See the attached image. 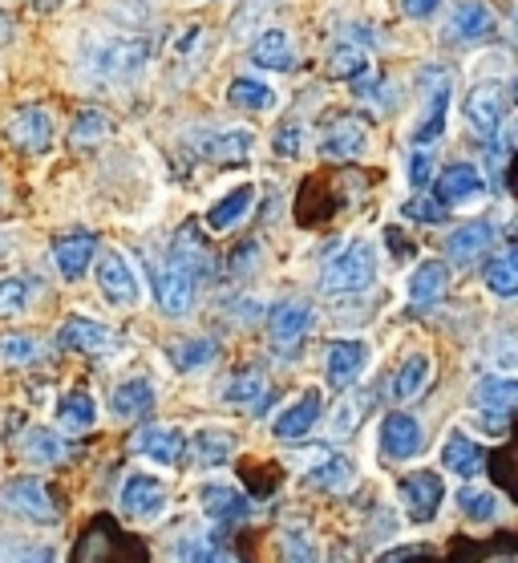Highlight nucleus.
Wrapping results in <instances>:
<instances>
[{
    "mask_svg": "<svg viewBox=\"0 0 518 563\" xmlns=\"http://www.w3.org/2000/svg\"><path fill=\"white\" fill-rule=\"evenodd\" d=\"M151 65V45L139 37H98L81 49V69L101 86H130Z\"/></svg>",
    "mask_w": 518,
    "mask_h": 563,
    "instance_id": "1",
    "label": "nucleus"
},
{
    "mask_svg": "<svg viewBox=\"0 0 518 563\" xmlns=\"http://www.w3.org/2000/svg\"><path fill=\"white\" fill-rule=\"evenodd\" d=\"M377 280V247L368 240H353L341 256H332L320 272V288L324 292H365Z\"/></svg>",
    "mask_w": 518,
    "mask_h": 563,
    "instance_id": "2",
    "label": "nucleus"
},
{
    "mask_svg": "<svg viewBox=\"0 0 518 563\" xmlns=\"http://www.w3.org/2000/svg\"><path fill=\"white\" fill-rule=\"evenodd\" d=\"M0 511L16 515V519H33V523H53L57 519V503H53L49 487L41 478L21 474V478H9L0 487Z\"/></svg>",
    "mask_w": 518,
    "mask_h": 563,
    "instance_id": "3",
    "label": "nucleus"
},
{
    "mask_svg": "<svg viewBox=\"0 0 518 563\" xmlns=\"http://www.w3.org/2000/svg\"><path fill=\"white\" fill-rule=\"evenodd\" d=\"M98 288L114 308H134L142 296L139 272H134V264H130L122 252H114V247H106L98 256Z\"/></svg>",
    "mask_w": 518,
    "mask_h": 563,
    "instance_id": "4",
    "label": "nucleus"
},
{
    "mask_svg": "<svg viewBox=\"0 0 518 563\" xmlns=\"http://www.w3.org/2000/svg\"><path fill=\"white\" fill-rule=\"evenodd\" d=\"M397 499H401L405 515H409L414 523H430L433 515L442 511L445 487L433 471H414L397 483Z\"/></svg>",
    "mask_w": 518,
    "mask_h": 563,
    "instance_id": "5",
    "label": "nucleus"
},
{
    "mask_svg": "<svg viewBox=\"0 0 518 563\" xmlns=\"http://www.w3.org/2000/svg\"><path fill=\"white\" fill-rule=\"evenodd\" d=\"M118 507L134 523H154L166 511V487L154 474H126V483L118 490Z\"/></svg>",
    "mask_w": 518,
    "mask_h": 563,
    "instance_id": "6",
    "label": "nucleus"
},
{
    "mask_svg": "<svg viewBox=\"0 0 518 563\" xmlns=\"http://www.w3.org/2000/svg\"><path fill=\"white\" fill-rule=\"evenodd\" d=\"M421 90H426V118L418 122V130H414V142L418 146H430V142H438L445 134V110H450V98H454V90H450V77L433 65V69H426V77H421Z\"/></svg>",
    "mask_w": 518,
    "mask_h": 563,
    "instance_id": "7",
    "label": "nucleus"
},
{
    "mask_svg": "<svg viewBox=\"0 0 518 563\" xmlns=\"http://www.w3.org/2000/svg\"><path fill=\"white\" fill-rule=\"evenodd\" d=\"M506 118V86L503 81H486V86H474L466 98V126L478 134L482 142H491L498 130H503Z\"/></svg>",
    "mask_w": 518,
    "mask_h": 563,
    "instance_id": "8",
    "label": "nucleus"
},
{
    "mask_svg": "<svg viewBox=\"0 0 518 563\" xmlns=\"http://www.w3.org/2000/svg\"><path fill=\"white\" fill-rule=\"evenodd\" d=\"M312 333V308L304 300H284V305L272 308L267 317V336L279 353H296L304 345V336Z\"/></svg>",
    "mask_w": 518,
    "mask_h": 563,
    "instance_id": "9",
    "label": "nucleus"
},
{
    "mask_svg": "<svg viewBox=\"0 0 518 563\" xmlns=\"http://www.w3.org/2000/svg\"><path fill=\"white\" fill-rule=\"evenodd\" d=\"M4 134H9V142H13L16 151L45 154L53 146V118L45 114L41 106H21V110L9 118Z\"/></svg>",
    "mask_w": 518,
    "mask_h": 563,
    "instance_id": "10",
    "label": "nucleus"
},
{
    "mask_svg": "<svg viewBox=\"0 0 518 563\" xmlns=\"http://www.w3.org/2000/svg\"><path fill=\"white\" fill-rule=\"evenodd\" d=\"M368 365V345L365 341H332L324 353V377L332 389H349L361 382V373Z\"/></svg>",
    "mask_w": 518,
    "mask_h": 563,
    "instance_id": "11",
    "label": "nucleus"
},
{
    "mask_svg": "<svg viewBox=\"0 0 518 563\" xmlns=\"http://www.w3.org/2000/svg\"><path fill=\"white\" fill-rule=\"evenodd\" d=\"M195 288H199V280L183 264L166 260V268L158 272V308H163V317H187L190 305H195Z\"/></svg>",
    "mask_w": 518,
    "mask_h": 563,
    "instance_id": "12",
    "label": "nucleus"
},
{
    "mask_svg": "<svg viewBox=\"0 0 518 563\" xmlns=\"http://www.w3.org/2000/svg\"><path fill=\"white\" fill-rule=\"evenodd\" d=\"M199 503L216 527H235L240 519L252 515V503L243 499V490L231 487V483H207V487L199 490Z\"/></svg>",
    "mask_w": 518,
    "mask_h": 563,
    "instance_id": "13",
    "label": "nucleus"
},
{
    "mask_svg": "<svg viewBox=\"0 0 518 563\" xmlns=\"http://www.w3.org/2000/svg\"><path fill=\"white\" fill-rule=\"evenodd\" d=\"M426 446V434H421V422L418 418H409V413H385V422H381V450H385V459H414L418 450Z\"/></svg>",
    "mask_w": 518,
    "mask_h": 563,
    "instance_id": "14",
    "label": "nucleus"
},
{
    "mask_svg": "<svg viewBox=\"0 0 518 563\" xmlns=\"http://www.w3.org/2000/svg\"><path fill=\"white\" fill-rule=\"evenodd\" d=\"M515 397H518L515 377L486 373V377H478V385H474V406L494 422V434H503V422H506V413H510V406H515Z\"/></svg>",
    "mask_w": 518,
    "mask_h": 563,
    "instance_id": "15",
    "label": "nucleus"
},
{
    "mask_svg": "<svg viewBox=\"0 0 518 563\" xmlns=\"http://www.w3.org/2000/svg\"><path fill=\"white\" fill-rule=\"evenodd\" d=\"M134 450H139L142 459L158 462V466H178L183 454H187V434L178 426H146L134 438Z\"/></svg>",
    "mask_w": 518,
    "mask_h": 563,
    "instance_id": "16",
    "label": "nucleus"
},
{
    "mask_svg": "<svg viewBox=\"0 0 518 563\" xmlns=\"http://www.w3.org/2000/svg\"><path fill=\"white\" fill-rule=\"evenodd\" d=\"M93 256H98V240L89 231H69L62 240H53V264H57V272H62L65 280L86 276Z\"/></svg>",
    "mask_w": 518,
    "mask_h": 563,
    "instance_id": "17",
    "label": "nucleus"
},
{
    "mask_svg": "<svg viewBox=\"0 0 518 563\" xmlns=\"http://www.w3.org/2000/svg\"><path fill=\"white\" fill-rule=\"evenodd\" d=\"M368 146V126L356 114H344L337 122H329L324 139H320V151L329 158H361Z\"/></svg>",
    "mask_w": 518,
    "mask_h": 563,
    "instance_id": "18",
    "label": "nucleus"
},
{
    "mask_svg": "<svg viewBox=\"0 0 518 563\" xmlns=\"http://www.w3.org/2000/svg\"><path fill=\"white\" fill-rule=\"evenodd\" d=\"M57 345L74 349V353H106V349L114 345V333H110L106 324H98V320L69 317V320H62V329H57Z\"/></svg>",
    "mask_w": 518,
    "mask_h": 563,
    "instance_id": "19",
    "label": "nucleus"
},
{
    "mask_svg": "<svg viewBox=\"0 0 518 563\" xmlns=\"http://www.w3.org/2000/svg\"><path fill=\"white\" fill-rule=\"evenodd\" d=\"M486 195V175H478V167H470V163H454V167H445V175L438 179V203H470V199H478Z\"/></svg>",
    "mask_w": 518,
    "mask_h": 563,
    "instance_id": "20",
    "label": "nucleus"
},
{
    "mask_svg": "<svg viewBox=\"0 0 518 563\" xmlns=\"http://www.w3.org/2000/svg\"><path fill=\"white\" fill-rule=\"evenodd\" d=\"M445 288H450V268H445L442 260H421L418 268H414V276H409V300L421 312L438 305L445 296Z\"/></svg>",
    "mask_w": 518,
    "mask_h": 563,
    "instance_id": "21",
    "label": "nucleus"
},
{
    "mask_svg": "<svg viewBox=\"0 0 518 563\" xmlns=\"http://www.w3.org/2000/svg\"><path fill=\"white\" fill-rule=\"evenodd\" d=\"M252 130H211L195 142V151L202 158H216V163H243L252 154Z\"/></svg>",
    "mask_w": 518,
    "mask_h": 563,
    "instance_id": "22",
    "label": "nucleus"
},
{
    "mask_svg": "<svg viewBox=\"0 0 518 563\" xmlns=\"http://www.w3.org/2000/svg\"><path fill=\"white\" fill-rule=\"evenodd\" d=\"M260 69H276V74H288L291 65H296V45H291L288 33H279V29H267L260 37L252 41V49H247Z\"/></svg>",
    "mask_w": 518,
    "mask_h": 563,
    "instance_id": "23",
    "label": "nucleus"
},
{
    "mask_svg": "<svg viewBox=\"0 0 518 563\" xmlns=\"http://www.w3.org/2000/svg\"><path fill=\"white\" fill-rule=\"evenodd\" d=\"M494 9L486 4V0H462L454 9V16H450V33L462 41H486L494 37Z\"/></svg>",
    "mask_w": 518,
    "mask_h": 563,
    "instance_id": "24",
    "label": "nucleus"
},
{
    "mask_svg": "<svg viewBox=\"0 0 518 563\" xmlns=\"http://www.w3.org/2000/svg\"><path fill=\"white\" fill-rule=\"evenodd\" d=\"M235 450H240V438L231 434V430H199L195 442H190V462H195L199 471H216V466H223Z\"/></svg>",
    "mask_w": 518,
    "mask_h": 563,
    "instance_id": "25",
    "label": "nucleus"
},
{
    "mask_svg": "<svg viewBox=\"0 0 518 563\" xmlns=\"http://www.w3.org/2000/svg\"><path fill=\"white\" fill-rule=\"evenodd\" d=\"M317 418H320V394L317 389H308L300 401H291L288 410L279 413L272 430H276V438H284V442H296V438H304L312 426H317Z\"/></svg>",
    "mask_w": 518,
    "mask_h": 563,
    "instance_id": "26",
    "label": "nucleus"
},
{
    "mask_svg": "<svg viewBox=\"0 0 518 563\" xmlns=\"http://www.w3.org/2000/svg\"><path fill=\"white\" fill-rule=\"evenodd\" d=\"M491 244H494V228L486 223V219L466 223V228H454L450 235H445V252H450V260H458V264L478 260Z\"/></svg>",
    "mask_w": 518,
    "mask_h": 563,
    "instance_id": "27",
    "label": "nucleus"
},
{
    "mask_svg": "<svg viewBox=\"0 0 518 563\" xmlns=\"http://www.w3.org/2000/svg\"><path fill=\"white\" fill-rule=\"evenodd\" d=\"M21 454H25V462H33V466H57V462L69 459V442H65L62 434H49V430L33 426V430H25V438H21Z\"/></svg>",
    "mask_w": 518,
    "mask_h": 563,
    "instance_id": "28",
    "label": "nucleus"
},
{
    "mask_svg": "<svg viewBox=\"0 0 518 563\" xmlns=\"http://www.w3.org/2000/svg\"><path fill=\"white\" fill-rule=\"evenodd\" d=\"M255 203V187L252 183H243V187H235V191H228L223 199H216V207L207 211V223L216 231H231V228H240L243 216L252 211Z\"/></svg>",
    "mask_w": 518,
    "mask_h": 563,
    "instance_id": "29",
    "label": "nucleus"
},
{
    "mask_svg": "<svg viewBox=\"0 0 518 563\" xmlns=\"http://www.w3.org/2000/svg\"><path fill=\"white\" fill-rule=\"evenodd\" d=\"M228 102L235 110H255V114H267V110H276V90L260 81V77H235L228 86Z\"/></svg>",
    "mask_w": 518,
    "mask_h": 563,
    "instance_id": "30",
    "label": "nucleus"
},
{
    "mask_svg": "<svg viewBox=\"0 0 518 563\" xmlns=\"http://www.w3.org/2000/svg\"><path fill=\"white\" fill-rule=\"evenodd\" d=\"M332 74L349 77L353 86L361 77H368V45L361 41V33H349V37L337 41V49H332Z\"/></svg>",
    "mask_w": 518,
    "mask_h": 563,
    "instance_id": "31",
    "label": "nucleus"
},
{
    "mask_svg": "<svg viewBox=\"0 0 518 563\" xmlns=\"http://www.w3.org/2000/svg\"><path fill=\"white\" fill-rule=\"evenodd\" d=\"M442 466L450 474H458V478H474V474L482 471V450L470 442L466 434H450L442 446Z\"/></svg>",
    "mask_w": 518,
    "mask_h": 563,
    "instance_id": "32",
    "label": "nucleus"
},
{
    "mask_svg": "<svg viewBox=\"0 0 518 563\" xmlns=\"http://www.w3.org/2000/svg\"><path fill=\"white\" fill-rule=\"evenodd\" d=\"M223 397H228L231 406H252L255 413H264V406H267V377L260 369L235 373V377L228 382V389H223Z\"/></svg>",
    "mask_w": 518,
    "mask_h": 563,
    "instance_id": "33",
    "label": "nucleus"
},
{
    "mask_svg": "<svg viewBox=\"0 0 518 563\" xmlns=\"http://www.w3.org/2000/svg\"><path fill=\"white\" fill-rule=\"evenodd\" d=\"M154 410V385L146 377H134V382H122L114 389V413L118 418H142V413Z\"/></svg>",
    "mask_w": 518,
    "mask_h": 563,
    "instance_id": "34",
    "label": "nucleus"
},
{
    "mask_svg": "<svg viewBox=\"0 0 518 563\" xmlns=\"http://www.w3.org/2000/svg\"><path fill=\"white\" fill-rule=\"evenodd\" d=\"M57 422H62L65 434H86L89 426L98 422V406H93V397L89 394H65L62 406H57Z\"/></svg>",
    "mask_w": 518,
    "mask_h": 563,
    "instance_id": "35",
    "label": "nucleus"
},
{
    "mask_svg": "<svg viewBox=\"0 0 518 563\" xmlns=\"http://www.w3.org/2000/svg\"><path fill=\"white\" fill-rule=\"evenodd\" d=\"M219 357V341L216 336H190V341H178L170 349V361H175L178 373H195V369H207L211 361Z\"/></svg>",
    "mask_w": 518,
    "mask_h": 563,
    "instance_id": "36",
    "label": "nucleus"
},
{
    "mask_svg": "<svg viewBox=\"0 0 518 563\" xmlns=\"http://www.w3.org/2000/svg\"><path fill=\"white\" fill-rule=\"evenodd\" d=\"M430 369H433V361L426 357V353H414V357L397 369V377H393V397H397V401H414V397L430 385Z\"/></svg>",
    "mask_w": 518,
    "mask_h": 563,
    "instance_id": "37",
    "label": "nucleus"
},
{
    "mask_svg": "<svg viewBox=\"0 0 518 563\" xmlns=\"http://www.w3.org/2000/svg\"><path fill=\"white\" fill-rule=\"evenodd\" d=\"M279 548H284V563H320L317 539L300 523H288L279 531Z\"/></svg>",
    "mask_w": 518,
    "mask_h": 563,
    "instance_id": "38",
    "label": "nucleus"
},
{
    "mask_svg": "<svg viewBox=\"0 0 518 563\" xmlns=\"http://www.w3.org/2000/svg\"><path fill=\"white\" fill-rule=\"evenodd\" d=\"M308 478H312L317 487H324V490H344V487H349V478H353V466H349V459H341V454L320 450L317 466L308 471Z\"/></svg>",
    "mask_w": 518,
    "mask_h": 563,
    "instance_id": "39",
    "label": "nucleus"
},
{
    "mask_svg": "<svg viewBox=\"0 0 518 563\" xmlns=\"http://www.w3.org/2000/svg\"><path fill=\"white\" fill-rule=\"evenodd\" d=\"M0 563H57V548L33 539H0Z\"/></svg>",
    "mask_w": 518,
    "mask_h": 563,
    "instance_id": "40",
    "label": "nucleus"
},
{
    "mask_svg": "<svg viewBox=\"0 0 518 563\" xmlns=\"http://www.w3.org/2000/svg\"><path fill=\"white\" fill-rule=\"evenodd\" d=\"M486 288L498 296H515L518 292V264H515V252H503V256H491L486 260Z\"/></svg>",
    "mask_w": 518,
    "mask_h": 563,
    "instance_id": "41",
    "label": "nucleus"
},
{
    "mask_svg": "<svg viewBox=\"0 0 518 563\" xmlns=\"http://www.w3.org/2000/svg\"><path fill=\"white\" fill-rule=\"evenodd\" d=\"M178 563H240L228 548H219L216 539L202 536H187L183 548H178Z\"/></svg>",
    "mask_w": 518,
    "mask_h": 563,
    "instance_id": "42",
    "label": "nucleus"
},
{
    "mask_svg": "<svg viewBox=\"0 0 518 563\" xmlns=\"http://www.w3.org/2000/svg\"><path fill=\"white\" fill-rule=\"evenodd\" d=\"M106 134H110V118L101 114V110H81L77 122L69 126V142H74V146H93V142H101Z\"/></svg>",
    "mask_w": 518,
    "mask_h": 563,
    "instance_id": "43",
    "label": "nucleus"
},
{
    "mask_svg": "<svg viewBox=\"0 0 518 563\" xmlns=\"http://www.w3.org/2000/svg\"><path fill=\"white\" fill-rule=\"evenodd\" d=\"M458 507H462L474 523H491L494 515H498V495L482 487H466V490H458Z\"/></svg>",
    "mask_w": 518,
    "mask_h": 563,
    "instance_id": "44",
    "label": "nucleus"
},
{
    "mask_svg": "<svg viewBox=\"0 0 518 563\" xmlns=\"http://www.w3.org/2000/svg\"><path fill=\"white\" fill-rule=\"evenodd\" d=\"M41 357V345H37V336H29V333H13V336H4L0 341V361L4 365H33V361Z\"/></svg>",
    "mask_w": 518,
    "mask_h": 563,
    "instance_id": "45",
    "label": "nucleus"
},
{
    "mask_svg": "<svg viewBox=\"0 0 518 563\" xmlns=\"http://www.w3.org/2000/svg\"><path fill=\"white\" fill-rule=\"evenodd\" d=\"M29 300H33L29 280H21V276L0 280V317H21V312L29 308Z\"/></svg>",
    "mask_w": 518,
    "mask_h": 563,
    "instance_id": "46",
    "label": "nucleus"
},
{
    "mask_svg": "<svg viewBox=\"0 0 518 563\" xmlns=\"http://www.w3.org/2000/svg\"><path fill=\"white\" fill-rule=\"evenodd\" d=\"M361 413H365V401H356V397L341 401V406H337V413H332V422H329V438L356 434V426H361Z\"/></svg>",
    "mask_w": 518,
    "mask_h": 563,
    "instance_id": "47",
    "label": "nucleus"
},
{
    "mask_svg": "<svg viewBox=\"0 0 518 563\" xmlns=\"http://www.w3.org/2000/svg\"><path fill=\"white\" fill-rule=\"evenodd\" d=\"M405 216H409V219H421V223H442V219H445V207L438 203V199L414 195V199L405 203Z\"/></svg>",
    "mask_w": 518,
    "mask_h": 563,
    "instance_id": "48",
    "label": "nucleus"
},
{
    "mask_svg": "<svg viewBox=\"0 0 518 563\" xmlns=\"http://www.w3.org/2000/svg\"><path fill=\"white\" fill-rule=\"evenodd\" d=\"M300 139H304L300 122H288V126L276 130V146H272V151H276L279 158H296V154H300Z\"/></svg>",
    "mask_w": 518,
    "mask_h": 563,
    "instance_id": "49",
    "label": "nucleus"
},
{
    "mask_svg": "<svg viewBox=\"0 0 518 563\" xmlns=\"http://www.w3.org/2000/svg\"><path fill=\"white\" fill-rule=\"evenodd\" d=\"M409 183L421 187V191L433 183V154L430 151H418L414 158H409Z\"/></svg>",
    "mask_w": 518,
    "mask_h": 563,
    "instance_id": "50",
    "label": "nucleus"
},
{
    "mask_svg": "<svg viewBox=\"0 0 518 563\" xmlns=\"http://www.w3.org/2000/svg\"><path fill=\"white\" fill-rule=\"evenodd\" d=\"M401 4L414 21H430V16L438 13V4H442V0H401Z\"/></svg>",
    "mask_w": 518,
    "mask_h": 563,
    "instance_id": "51",
    "label": "nucleus"
},
{
    "mask_svg": "<svg viewBox=\"0 0 518 563\" xmlns=\"http://www.w3.org/2000/svg\"><path fill=\"white\" fill-rule=\"evenodd\" d=\"M9 37H13V21H9V16L0 13V49L9 45Z\"/></svg>",
    "mask_w": 518,
    "mask_h": 563,
    "instance_id": "52",
    "label": "nucleus"
},
{
    "mask_svg": "<svg viewBox=\"0 0 518 563\" xmlns=\"http://www.w3.org/2000/svg\"><path fill=\"white\" fill-rule=\"evenodd\" d=\"M0 252H4V244H0Z\"/></svg>",
    "mask_w": 518,
    "mask_h": 563,
    "instance_id": "53",
    "label": "nucleus"
},
{
    "mask_svg": "<svg viewBox=\"0 0 518 563\" xmlns=\"http://www.w3.org/2000/svg\"><path fill=\"white\" fill-rule=\"evenodd\" d=\"M389 563H393V560H389Z\"/></svg>",
    "mask_w": 518,
    "mask_h": 563,
    "instance_id": "54",
    "label": "nucleus"
}]
</instances>
